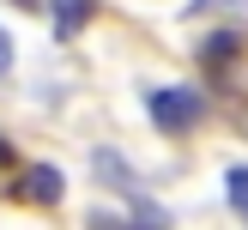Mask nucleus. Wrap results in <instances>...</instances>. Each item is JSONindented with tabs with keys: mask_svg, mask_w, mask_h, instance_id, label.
<instances>
[{
	"mask_svg": "<svg viewBox=\"0 0 248 230\" xmlns=\"http://www.w3.org/2000/svg\"><path fill=\"white\" fill-rule=\"evenodd\" d=\"M224 200L236 206V212H248V164H236V169L224 176Z\"/></svg>",
	"mask_w": 248,
	"mask_h": 230,
	"instance_id": "obj_6",
	"label": "nucleus"
},
{
	"mask_svg": "<svg viewBox=\"0 0 248 230\" xmlns=\"http://www.w3.org/2000/svg\"><path fill=\"white\" fill-rule=\"evenodd\" d=\"M6 73H12V36L0 31V79H6Z\"/></svg>",
	"mask_w": 248,
	"mask_h": 230,
	"instance_id": "obj_7",
	"label": "nucleus"
},
{
	"mask_svg": "<svg viewBox=\"0 0 248 230\" xmlns=\"http://www.w3.org/2000/svg\"><path fill=\"white\" fill-rule=\"evenodd\" d=\"M48 6H55V31L73 36V31H79V24L97 12V0H48Z\"/></svg>",
	"mask_w": 248,
	"mask_h": 230,
	"instance_id": "obj_5",
	"label": "nucleus"
},
{
	"mask_svg": "<svg viewBox=\"0 0 248 230\" xmlns=\"http://www.w3.org/2000/svg\"><path fill=\"white\" fill-rule=\"evenodd\" d=\"M236 55H242V31H212V36L200 43V61L218 73V79L230 73V61H236Z\"/></svg>",
	"mask_w": 248,
	"mask_h": 230,
	"instance_id": "obj_3",
	"label": "nucleus"
},
{
	"mask_svg": "<svg viewBox=\"0 0 248 230\" xmlns=\"http://www.w3.org/2000/svg\"><path fill=\"white\" fill-rule=\"evenodd\" d=\"M145 109H152V121H157L164 133H194V127L206 121V97L188 91V85H164V91H152Z\"/></svg>",
	"mask_w": 248,
	"mask_h": 230,
	"instance_id": "obj_1",
	"label": "nucleus"
},
{
	"mask_svg": "<svg viewBox=\"0 0 248 230\" xmlns=\"http://www.w3.org/2000/svg\"><path fill=\"white\" fill-rule=\"evenodd\" d=\"M24 6H31V0H24Z\"/></svg>",
	"mask_w": 248,
	"mask_h": 230,
	"instance_id": "obj_8",
	"label": "nucleus"
},
{
	"mask_svg": "<svg viewBox=\"0 0 248 230\" xmlns=\"http://www.w3.org/2000/svg\"><path fill=\"white\" fill-rule=\"evenodd\" d=\"M61 194H67V176H61L55 164H31V176H24V200H31V206H61Z\"/></svg>",
	"mask_w": 248,
	"mask_h": 230,
	"instance_id": "obj_2",
	"label": "nucleus"
},
{
	"mask_svg": "<svg viewBox=\"0 0 248 230\" xmlns=\"http://www.w3.org/2000/svg\"><path fill=\"white\" fill-rule=\"evenodd\" d=\"M91 169H97V182H109V188H140V176H133V169L127 164H121V152H109V145H103V152H91Z\"/></svg>",
	"mask_w": 248,
	"mask_h": 230,
	"instance_id": "obj_4",
	"label": "nucleus"
}]
</instances>
